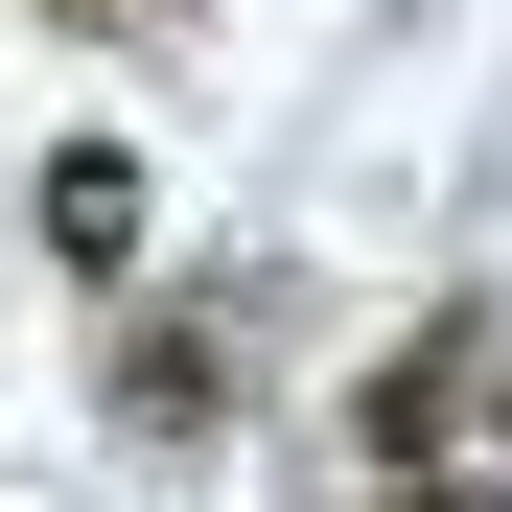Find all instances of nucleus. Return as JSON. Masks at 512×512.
<instances>
[{"instance_id":"obj_1","label":"nucleus","mask_w":512,"mask_h":512,"mask_svg":"<svg viewBox=\"0 0 512 512\" xmlns=\"http://www.w3.org/2000/svg\"><path fill=\"white\" fill-rule=\"evenodd\" d=\"M94 396L140 419V443H210V419H233V350H210L187 303H163V326H117V373H94Z\"/></svg>"},{"instance_id":"obj_2","label":"nucleus","mask_w":512,"mask_h":512,"mask_svg":"<svg viewBox=\"0 0 512 512\" xmlns=\"http://www.w3.org/2000/svg\"><path fill=\"white\" fill-rule=\"evenodd\" d=\"M466 373H489V350H466V326H419V350H396V373H373L350 419H373V443L419 466V443H466Z\"/></svg>"},{"instance_id":"obj_3","label":"nucleus","mask_w":512,"mask_h":512,"mask_svg":"<svg viewBox=\"0 0 512 512\" xmlns=\"http://www.w3.org/2000/svg\"><path fill=\"white\" fill-rule=\"evenodd\" d=\"M47 256H94V280L140 256V140H70L47 163Z\"/></svg>"},{"instance_id":"obj_4","label":"nucleus","mask_w":512,"mask_h":512,"mask_svg":"<svg viewBox=\"0 0 512 512\" xmlns=\"http://www.w3.org/2000/svg\"><path fill=\"white\" fill-rule=\"evenodd\" d=\"M47 24H163V0H47Z\"/></svg>"}]
</instances>
